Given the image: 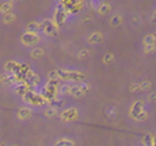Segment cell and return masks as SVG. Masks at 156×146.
<instances>
[{
  "label": "cell",
  "mask_w": 156,
  "mask_h": 146,
  "mask_svg": "<svg viewBox=\"0 0 156 146\" xmlns=\"http://www.w3.org/2000/svg\"><path fill=\"white\" fill-rule=\"evenodd\" d=\"M55 75H56L58 81H69V82H83L85 81V75L80 71L73 70H55Z\"/></svg>",
  "instance_id": "cell-1"
},
{
  "label": "cell",
  "mask_w": 156,
  "mask_h": 146,
  "mask_svg": "<svg viewBox=\"0 0 156 146\" xmlns=\"http://www.w3.org/2000/svg\"><path fill=\"white\" fill-rule=\"evenodd\" d=\"M130 114H132V116L134 117L136 120H138V122L145 120L147 117H148V112L144 109V101H141V100L136 101V103L132 105Z\"/></svg>",
  "instance_id": "cell-2"
},
{
  "label": "cell",
  "mask_w": 156,
  "mask_h": 146,
  "mask_svg": "<svg viewBox=\"0 0 156 146\" xmlns=\"http://www.w3.org/2000/svg\"><path fill=\"white\" fill-rule=\"evenodd\" d=\"M23 97V101L25 103H27L29 105H37V107H40V105H43V104H45L47 101H45V98L43 97V94L41 93H36V92H27L25 96H22Z\"/></svg>",
  "instance_id": "cell-3"
},
{
  "label": "cell",
  "mask_w": 156,
  "mask_h": 146,
  "mask_svg": "<svg viewBox=\"0 0 156 146\" xmlns=\"http://www.w3.org/2000/svg\"><path fill=\"white\" fill-rule=\"evenodd\" d=\"M41 37L38 36V33H23L21 36V42L25 46H33L37 42H40Z\"/></svg>",
  "instance_id": "cell-4"
},
{
  "label": "cell",
  "mask_w": 156,
  "mask_h": 146,
  "mask_svg": "<svg viewBox=\"0 0 156 146\" xmlns=\"http://www.w3.org/2000/svg\"><path fill=\"white\" fill-rule=\"evenodd\" d=\"M41 30L44 32V34L47 36H56L58 33V27L55 26V23L51 21V19H44L43 22H40Z\"/></svg>",
  "instance_id": "cell-5"
},
{
  "label": "cell",
  "mask_w": 156,
  "mask_h": 146,
  "mask_svg": "<svg viewBox=\"0 0 156 146\" xmlns=\"http://www.w3.org/2000/svg\"><path fill=\"white\" fill-rule=\"evenodd\" d=\"M59 116H60V120H62V122H74V120L78 119V109L77 108L65 109Z\"/></svg>",
  "instance_id": "cell-6"
},
{
  "label": "cell",
  "mask_w": 156,
  "mask_h": 146,
  "mask_svg": "<svg viewBox=\"0 0 156 146\" xmlns=\"http://www.w3.org/2000/svg\"><path fill=\"white\" fill-rule=\"evenodd\" d=\"M66 18H67V12L59 7V8H56V11H55V21H52V22L55 23L56 27H59L66 22Z\"/></svg>",
  "instance_id": "cell-7"
},
{
  "label": "cell",
  "mask_w": 156,
  "mask_h": 146,
  "mask_svg": "<svg viewBox=\"0 0 156 146\" xmlns=\"http://www.w3.org/2000/svg\"><path fill=\"white\" fill-rule=\"evenodd\" d=\"M23 79H25V83L29 85L30 87H32L33 85H37L38 81H40L38 75L34 73V71H32V70H29L26 74H25V75H23Z\"/></svg>",
  "instance_id": "cell-8"
},
{
  "label": "cell",
  "mask_w": 156,
  "mask_h": 146,
  "mask_svg": "<svg viewBox=\"0 0 156 146\" xmlns=\"http://www.w3.org/2000/svg\"><path fill=\"white\" fill-rule=\"evenodd\" d=\"M14 89H15V92L21 96H25L27 92H30V86L26 85L25 82H18V83H15L14 85Z\"/></svg>",
  "instance_id": "cell-9"
},
{
  "label": "cell",
  "mask_w": 156,
  "mask_h": 146,
  "mask_svg": "<svg viewBox=\"0 0 156 146\" xmlns=\"http://www.w3.org/2000/svg\"><path fill=\"white\" fill-rule=\"evenodd\" d=\"M103 38H104L103 33L94 32V33H92V34L88 37V42L89 44H99V42H101V41H103Z\"/></svg>",
  "instance_id": "cell-10"
},
{
  "label": "cell",
  "mask_w": 156,
  "mask_h": 146,
  "mask_svg": "<svg viewBox=\"0 0 156 146\" xmlns=\"http://www.w3.org/2000/svg\"><path fill=\"white\" fill-rule=\"evenodd\" d=\"M32 116V109L29 108V107H22V108L18 109V117L22 120L25 119H29V117Z\"/></svg>",
  "instance_id": "cell-11"
},
{
  "label": "cell",
  "mask_w": 156,
  "mask_h": 146,
  "mask_svg": "<svg viewBox=\"0 0 156 146\" xmlns=\"http://www.w3.org/2000/svg\"><path fill=\"white\" fill-rule=\"evenodd\" d=\"M38 30H41L40 22H30V23L26 26V32L27 33H37Z\"/></svg>",
  "instance_id": "cell-12"
},
{
  "label": "cell",
  "mask_w": 156,
  "mask_h": 146,
  "mask_svg": "<svg viewBox=\"0 0 156 146\" xmlns=\"http://www.w3.org/2000/svg\"><path fill=\"white\" fill-rule=\"evenodd\" d=\"M110 23L112 25V26H121L122 23H123V16L121 15V14H116V15H112V18L110 19Z\"/></svg>",
  "instance_id": "cell-13"
},
{
  "label": "cell",
  "mask_w": 156,
  "mask_h": 146,
  "mask_svg": "<svg viewBox=\"0 0 156 146\" xmlns=\"http://www.w3.org/2000/svg\"><path fill=\"white\" fill-rule=\"evenodd\" d=\"M97 11H99V14H101V15H107L111 11L110 3H101V4L99 5V8H97Z\"/></svg>",
  "instance_id": "cell-14"
},
{
  "label": "cell",
  "mask_w": 156,
  "mask_h": 146,
  "mask_svg": "<svg viewBox=\"0 0 156 146\" xmlns=\"http://www.w3.org/2000/svg\"><path fill=\"white\" fill-rule=\"evenodd\" d=\"M12 7H14V3L12 2H5V3H3V4L0 5V12L8 14V12H11Z\"/></svg>",
  "instance_id": "cell-15"
},
{
  "label": "cell",
  "mask_w": 156,
  "mask_h": 146,
  "mask_svg": "<svg viewBox=\"0 0 156 146\" xmlns=\"http://www.w3.org/2000/svg\"><path fill=\"white\" fill-rule=\"evenodd\" d=\"M70 94L73 96V97H76V98H80V97H83V96H85V93L82 92V89L80 87V85H77V86H73Z\"/></svg>",
  "instance_id": "cell-16"
},
{
  "label": "cell",
  "mask_w": 156,
  "mask_h": 146,
  "mask_svg": "<svg viewBox=\"0 0 156 146\" xmlns=\"http://www.w3.org/2000/svg\"><path fill=\"white\" fill-rule=\"evenodd\" d=\"M15 14H12V12H8V14H4L3 15V23H5V25H10V23H12L14 21H15Z\"/></svg>",
  "instance_id": "cell-17"
},
{
  "label": "cell",
  "mask_w": 156,
  "mask_h": 146,
  "mask_svg": "<svg viewBox=\"0 0 156 146\" xmlns=\"http://www.w3.org/2000/svg\"><path fill=\"white\" fill-rule=\"evenodd\" d=\"M143 144L145 145V146H154L155 145L154 135H151V134H147V135L143 138Z\"/></svg>",
  "instance_id": "cell-18"
},
{
  "label": "cell",
  "mask_w": 156,
  "mask_h": 146,
  "mask_svg": "<svg viewBox=\"0 0 156 146\" xmlns=\"http://www.w3.org/2000/svg\"><path fill=\"white\" fill-rule=\"evenodd\" d=\"M30 55H32V57H34V59H41V57L44 56V49L43 48H34L32 52H30Z\"/></svg>",
  "instance_id": "cell-19"
},
{
  "label": "cell",
  "mask_w": 156,
  "mask_h": 146,
  "mask_svg": "<svg viewBox=\"0 0 156 146\" xmlns=\"http://www.w3.org/2000/svg\"><path fill=\"white\" fill-rule=\"evenodd\" d=\"M55 146H76L73 141H70V139H66V138H62L59 139V141L55 142Z\"/></svg>",
  "instance_id": "cell-20"
},
{
  "label": "cell",
  "mask_w": 156,
  "mask_h": 146,
  "mask_svg": "<svg viewBox=\"0 0 156 146\" xmlns=\"http://www.w3.org/2000/svg\"><path fill=\"white\" fill-rule=\"evenodd\" d=\"M44 115H45L47 117H55L58 115V109L55 108V107H48V108L45 109V112H44Z\"/></svg>",
  "instance_id": "cell-21"
},
{
  "label": "cell",
  "mask_w": 156,
  "mask_h": 146,
  "mask_svg": "<svg viewBox=\"0 0 156 146\" xmlns=\"http://www.w3.org/2000/svg\"><path fill=\"white\" fill-rule=\"evenodd\" d=\"M71 89H73V85H70V83H65V85H62V86H59L60 93H63V94H70Z\"/></svg>",
  "instance_id": "cell-22"
},
{
  "label": "cell",
  "mask_w": 156,
  "mask_h": 146,
  "mask_svg": "<svg viewBox=\"0 0 156 146\" xmlns=\"http://www.w3.org/2000/svg\"><path fill=\"white\" fill-rule=\"evenodd\" d=\"M144 45H155V34H148L144 37Z\"/></svg>",
  "instance_id": "cell-23"
},
{
  "label": "cell",
  "mask_w": 156,
  "mask_h": 146,
  "mask_svg": "<svg viewBox=\"0 0 156 146\" xmlns=\"http://www.w3.org/2000/svg\"><path fill=\"white\" fill-rule=\"evenodd\" d=\"M138 85H140V92L149 90V89H151V86H152V83L149 81H144V82H141V83H138Z\"/></svg>",
  "instance_id": "cell-24"
},
{
  "label": "cell",
  "mask_w": 156,
  "mask_h": 146,
  "mask_svg": "<svg viewBox=\"0 0 156 146\" xmlns=\"http://www.w3.org/2000/svg\"><path fill=\"white\" fill-rule=\"evenodd\" d=\"M89 55H90V52H89V49H82V51L78 52V59H88Z\"/></svg>",
  "instance_id": "cell-25"
},
{
  "label": "cell",
  "mask_w": 156,
  "mask_h": 146,
  "mask_svg": "<svg viewBox=\"0 0 156 146\" xmlns=\"http://www.w3.org/2000/svg\"><path fill=\"white\" fill-rule=\"evenodd\" d=\"M112 60H114V55H112V53H107V55L104 56V60H103V62H104L105 64H110Z\"/></svg>",
  "instance_id": "cell-26"
},
{
  "label": "cell",
  "mask_w": 156,
  "mask_h": 146,
  "mask_svg": "<svg viewBox=\"0 0 156 146\" xmlns=\"http://www.w3.org/2000/svg\"><path fill=\"white\" fill-rule=\"evenodd\" d=\"M155 51V45H145V48H144V52L145 53H151V52Z\"/></svg>",
  "instance_id": "cell-27"
},
{
  "label": "cell",
  "mask_w": 156,
  "mask_h": 146,
  "mask_svg": "<svg viewBox=\"0 0 156 146\" xmlns=\"http://www.w3.org/2000/svg\"><path fill=\"white\" fill-rule=\"evenodd\" d=\"M130 92H140V85L138 83L130 85Z\"/></svg>",
  "instance_id": "cell-28"
},
{
  "label": "cell",
  "mask_w": 156,
  "mask_h": 146,
  "mask_svg": "<svg viewBox=\"0 0 156 146\" xmlns=\"http://www.w3.org/2000/svg\"><path fill=\"white\" fill-rule=\"evenodd\" d=\"M155 101V93H151L149 94V103H154Z\"/></svg>",
  "instance_id": "cell-29"
},
{
  "label": "cell",
  "mask_w": 156,
  "mask_h": 146,
  "mask_svg": "<svg viewBox=\"0 0 156 146\" xmlns=\"http://www.w3.org/2000/svg\"><path fill=\"white\" fill-rule=\"evenodd\" d=\"M0 146H5V145L4 144H0Z\"/></svg>",
  "instance_id": "cell-30"
},
{
  "label": "cell",
  "mask_w": 156,
  "mask_h": 146,
  "mask_svg": "<svg viewBox=\"0 0 156 146\" xmlns=\"http://www.w3.org/2000/svg\"><path fill=\"white\" fill-rule=\"evenodd\" d=\"M12 146H16V145H12Z\"/></svg>",
  "instance_id": "cell-31"
}]
</instances>
